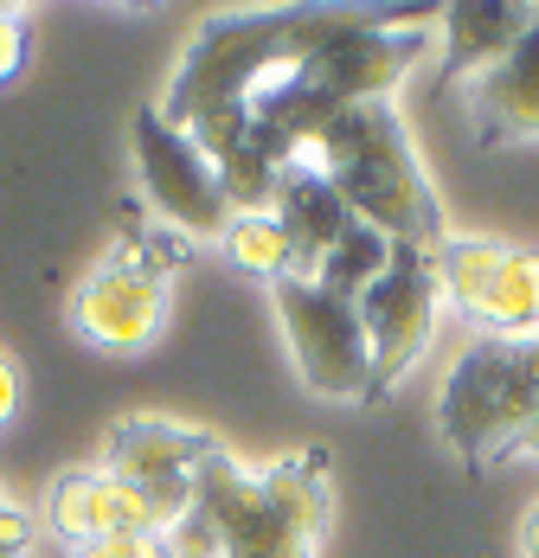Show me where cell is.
Masks as SVG:
<instances>
[{"label":"cell","mask_w":539,"mask_h":558,"mask_svg":"<svg viewBox=\"0 0 539 558\" xmlns=\"http://www.w3.org/2000/svg\"><path fill=\"white\" fill-rule=\"evenodd\" d=\"M443 13L379 7H270L213 13L155 110L187 129L231 213H270L276 173L302 168L309 142L354 104H392V90L431 58Z\"/></svg>","instance_id":"obj_1"},{"label":"cell","mask_w":539,"mask_h":558,"mask_svg":"<svg viewBox=\"0 0 539 558\" xmlns=\"http://www.w3.org/2000/svg\"><path fill=\"white\" fill-rule=\"evenodd\" d=\"M347 199V213L379 231L385 244H405V251H436L450 238L443 225V199H436L431 173L411 148V129L398 104H354L327 122L322 135L309 142V161Z\"/></svg>","instance_id":"obj_2"},{"label":"cell","mask_w":539,"mask_h":558,"mask_svg":"<svg viewBox=\"0 0 539 558\" xmlns=\"http://www.w3.org/2000/svg\"><path fill=\"white\" fill-rule=\"evenodd\" d=\"M193 507L213 513L225 558H315L334 513L327 456L302 449L276 469H244L231 449H218L193 482Z\"/></svg>","instance_id":"obj_3"},{"label":"cell","mask_w":539,"mask_h":558,"mask_svg":"<svg viewBox=\"0 0 539 558\" xmlns=\"http://www.w3.org/2000/svg\"><path fill=\"white\" fill-rule=\"evenodd\" d=\"M539 417V335L527 340H469L436 391L443 444L469 469L527 444Z\"/></svg>","instance_id":"obj_4"},{"label":"cell","mask_w":539,"mask_h":558,"mask_svg":"<svg viewBox=\"0 0 539 558\" xmlns=\"http://www.w3.org/2000/svg\"><path fill=\"white\" fill-rule=\"evenodd\" d=\"M270 295H276L296 379L327 404H373V347H367L354 295L327 289L322 277H283L270 282Z\"/></svg>","instance_id":"obj_5"},{"label":"cell","mask_w":539,"mask_h":558,"mask_svg":"<svg viewBox=\"0 0 539 558\" xmlns=\"http://www.w3.org/2000/svg\"><path fill=\"white\" fill-rule=\"evenodd\" d=\"M135 180H142V199L155 206V219L173 238H213L231 225V199L218 186V168L206 161V148L173 129L155 104L135 110Z\"/></svg>","instance_id":"obj_6"},{"label":"cell","mask_w":539,"mask_h":558,"mask_svg":"<svg viewBox=\"0 0 539 558\" xmlns=\"http://www.w3.org/2000/svg\"><path fill=\"white\" fill-rule=\"evenodd\" d=\"M360 328H367V347H373V398L398 386L436 335V315H443V289H436V270H431V251H405L392 244L385 270H379L360 295Z\"/></svg>","instance_id":"obj_7"},{"label":"cell","mask_w":539,"mask_h":558,"mask_svg":"<svg viewBox=\"0 0 539 558\" xmlns=\"http://www.w3.org/2000/svg\"><path fill=\"white\" fill-rule=\"evenodd\" d=\"M218 437L213 430H200V424H180V417H122V424H109L104 437V475L116 482H129V488H142L155 513H161L167 526L193 507V482H200V469L218 456Z\"/></svg>","instance_id":"obj_8"},{"label":"cell","mask_w":539,"mask_h":558,"mask_svg":"<svg viewBox=\"0 0 539 558\" xmlns=\"http://www.w3.org/2000/svg\"><path fill=\"white\" fill-rule=\"evenodd\" d=\"M71 328L104 353H142L167 328V277L135 264L129 251L104 257L71 295Z\"/></svg>","instance_id":"obj_9"},{"label":"cell","mask_w":539,"mask_h":558,"mask_svg":"<svg viewBox=\"0 0 539 558\" xmlns=\"http://www.w3.org/2000/svg\"><path fill=\"white\" fill-rule=\"evenodd\" d=\"M469 116L482 142H539V7L534 26L469 84Z\"/></svg>","instance_id":"obj_10"},{"label":"cell","mask_w":539,"mask_h":558,"mask_svg":"<svg viewBox=\"0 0 539 558\" xmlns=\"http://www.w3.org/2000/svg\"><path fill=\"white\" fill-rule=\"evenodd\" d=\"M270 213H276V225L289 231L296 277H322V264L347 244V231L360 225L354 213H347V199H340L315 168H283V173H276Z\"/></svg>","instance_id":"obj_11"},{"label":"cell","mask_w":539,"mask_h":558,"mask_svg":"<svg viewBox=\"0 0 539 558\" xmlns=\"http://www.w3.org/2000/svg\"><path fill=\"white\" fill-rule=\"evenodd\" d=\"M534 26V7H494V0H463L443 13V77L488 71L520 33Z\"/></svg>","instance_id":"obj_12"},{"label":"cell","mask_w":539,"mask_h":558,"mask_svg":"<svg viewBox=\"0 0 539 558\" xmlns=\"http://www.w3.org/2000/svg\"><path fill=\"white\" fill-rule=\"evenodd\" d=\"M463 322H476L482 340H527V335H539V251L507 244L501 270L488 277V289L476 295V308H469Z\"/></svg>","instance_id":"obj_13"},{"label":"cell","mask_w":539,"mask_h":558,"mask_svg":"<svg viewBox=\"0 0 539 558\" xmlns=\"http://www.w3.org/2000/svg\"><path fill=\"white\" fill-rule=\"evenodd\" d=\"M501 257H507V244H501V238H482V231H450V238L431 251V270H436L443 302H450L456 315H469V308H476V295L488 289V277L501 270Z\"/></svg>","instance_id":"obj_14"},{"label":"cell","mask_w":539,"mask_h":558,"mask_svg":"<svg viewBox=\"0 0 539 558\" xmlns=\"http://www.w3.org/2000/svg\"><path fill=\"white\" fill-rule=\"evenodd\" d=\"M218 251L264 282L296 277V251H289V231L276 225V213H231V225L218 231Z\"/></svg>","instance_id":"obj_15"},{"label":"cell","mask_w":539,"mask_h":558,"mask_svg":"<svg viewBox=\"0 0 539 558\" xmlns=\"http://www.w3.org/2000/svg\"><path fill=\"white\" fill-rule=\"evenodd\" d=\"M39 513H46V533H52L58 546H71V553L91 546L97 539V469H64V475H52Z\"/></svg>","instance_id":"obj_16"},{"label":"cell","mask_w":539,"mask_h":558,"mask_svg":"<svg viewBox=\"0 0 539 558\" xmlns=\"http://www.w3.org/2000/svg\"><path fill=\"white\" fill-rule=\"evenodd\" d=\"M161 546H167V558H225V539H218V526H213L206 507H187V513L161 533Z\"/></svg>","instance_id":"obj_17"},{"label":"cell","mask_w":539,"mask_h":558,"mask_svg":"<svg viewBox=\"0 0 539 558\" xmlns=\"http://www.w3.org/2000/svg\"><path fill=\"white\" fill-rule=\"evenodd\" d=\"M71 558H167V546H161V533H122V539H91Z\"/></svg>","instance_id":"obj_18"},{"label":"cell","mask_w":539,"mask_h":558,"mask_svg":"<svg viewBox=\"0 0 539 558\" xmlns=\"http://www.w3.org/2000/svg\"><path fill=\"white\" fill-rule=\"evenodd\" d=\"M20 64H26V13L0 7V84H13Z\"/></svg>","instance_id":"obj_19"},{"label":"cell","mask_w":539,"mask_h":558,"mask_svg":"<svg viewBox=\"0 0 539 558\" xmlns=\"http://www.w3.org/2000/svg\"><path fill=\"white\" fill-rule=\"evenodd\" d=\"M26 546H33V513H20L0 495V558H20Z\"/></svg>","instance_id":"obj_20"},{"label":"cell","mask_w":539,"mask_h":558,"mask_svg":"<svg viewBox=\"0 0 539 558\" xmlns=\"http://www.w3.org/2000/svg\"><path fill=\"white\" fill-rule=\"evenodd\" d=\"M13 411H20V373H13V360L0 353V424H13Z\"/></svg>","instance_id":"obj_21"},{"label":"cell","mask_w":539,"mask_h":558,"mask_svg":"<svg viewBox=\"0 0 539 558\" xmlns=\"http://www.w3.org/2000/svg\"><path fill=\"white\" fill-rule=\"evenodd\" d=\"M520 558H539V501L527 507V520H520Z\"/></svg>","instance_id":"obj_22"},{"label":"cell","mask_w":539,"mask_h":558,"mask_svg":"<svg viewBox=\"0 0 539 558\" xmlns=\"http://www.w3.org/2000/svg\"><path fill=\"white\" fill-rule=\"evenodd\" d=\"M520 449H527V456H539V417H534V430H527V444H520Z\"/></svg>","instance_id":"obj_23"}]
</instances>
